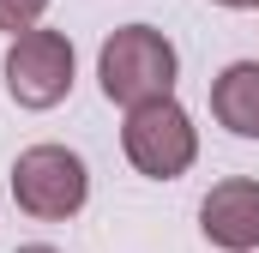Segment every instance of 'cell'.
Returning <instances> with one entry per match:
<instances>
[{"label":"cell","mask_w":259,"mask_h":253,"mask_svg":"<svg viewBox=\"0 0 259 253\" xmlns=\"http://www.w3.org/2000/svg\"><path fill=\"white\" fill-rule=\"evenodd\" d=\"M175 43L151 24H121L103 55H97V78H103V97L121 103V109H139V103H163L175 91Z\"/></svg>","instance_id":"6da1fadb"},{"label":"cell","mask_w":259,"mask_h":253,"mask_svg":"<svg viewBox=\"0 0 259 253\" xmlns=\"http://www.w3.org/2000/svg\"><path fill=\"white\" fill-rule=\"evenodd\" d=\"M121 145H127V163L151 181H175L187 175L199 157V133H193V115L163 97V103H139L127 109V126H121Z\"/></svg>","instance_id":"7a4b0ae2"},{"label":"cell","mask_w":259,"mask_h":253,"mask_svg":"<svg viewBox=\"0 0 259 253\" xmlns=\"http://www.w3.org/2000/svg\"><path fill=\"white\" fill-rule=\"evenodd\" d=\"M12 199L30 217H42V223H66L91 199L84 157L66 151V145H30V151H18V163H12Z\"/></svg>","instance_id":"3957f363"},{"label":"cell","mask_w":259,"mask_h":253,"mask_svg":"<svg viewBox=\"0 0 259 253\" xmlns=\"http://www.w3.org/2000/svg\"><path fill=\"white\" fill-rule=\"evenodd\" d=\"M72 91V43L61 30H24L6 49V97L18 109H55Z\"/></svg>","instance_id":"277c9868"},{"label":"cell","mask_w":259,"mask_h":253,"mask_svg":"<svg viewBox=\"0 0 259 253\" xmlns=\"http://www.w3.org/2000/svg\"><path fill=\"white\" fill-rule=\"evenodd\" d=\"M199 229L223 253H253L259 247V181H247V175L217 181L199 205Z\"/></svg>","instance_id":"5b68a950"},{"label":"cell","mask_w":259,"mask_h":253,"mask_svg":"<svg viewBox=\"0 0 259 253\" xmlns=\"http://www.w3.org/2000/svg\"><path fill=\"white\" fill-rule=\"evenodd\" d=\"M211 115L235 139H259V61H235L211 85Z\"/></svg>","instance_id":"8992f818"},{"label":"cell","mask_w":259,"mask_h":253,"mask_svg":"<svg viewBox=\"0 0 259 253\" xmlns=\"http://www.w3.org/2000/svg\"><path fill=\"white\" fill-rule=\"evenodd\" d=\"M42 12H49V0H0V30L24 36V30H36Z\"/></svg>","instance_id":"52a82bcc"},{"label":"cell","mask_w":259,"mask_h":253,"mask_svg":"<svg viewBox=\"0 0 259 253\" xmlns=\"http://www.w3.org/2000/svg\"><path fill=\"white\" fill-rule=\"evenodd\" d=\"M18 253H61V247H49V241H30V247H18Z\"/></svg>","instance_id":"ba28073f"},{"label":"cell","mask_w":259,"mask_h":253,"mask_svg":"<svg viewBox=\"0 0 259 253\" xmlns=\"http://www.w3.org/2000/svg\"><path fill=\"white\" fill-rule=\"evenodd\" d=\"M217 6H253V0H217Z\"/></svg>","instance_id":"9c48e42d"},{"label":"cell","mask_w":259,"mask_h":253,"mask_svg":"<svg viewBox=\"0 0 259 253\" xmlns=\"http://www.w3.org/2000/svg\"><path fill=\"white\" fill-rule=\"evenodd\" d=\"M253 6H259V0H253Z\"/></svg>","instance_id":"30bf717a"}]
</instances>
